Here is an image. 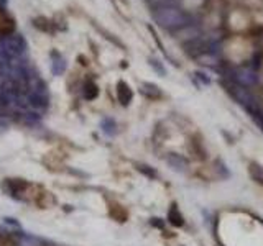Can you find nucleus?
I'll return each instance as SVG.
<instances>
[{
	"instance_id": "nucleus-5",
	"label": "nucleus",
	"mask_w": 263,
	"mask_h": 246,
	"mask_svg": "<svg viewBox=\"0 0 263 246\" xmlns=\"http://www.w3.org/2000/svg\"><path fill=\"white\" fill-rule=\"evenodd\" d=\"M199 37H201L199 28H198V27H193V25H188V27L178 30V33H176V38H178L179 41H183L184 44L189 43V41L198 40Z\"/></svg>"
},
{
	"instance_id": "nucleus-2",
	"label": "nucleus",
	"mask_w": 263,
	"mask_h": 246,
	"mask_svg": "<svg viewBox=\"0 0 263 246\" xmlns=\"http://www.w3.org/2000/svg\"><path fill=\"white\" fill-rule=\"evenodd\" d=\"M27 43L20 35H7V37L0 38V53L7 56L8 59L18 58L20 54L25 53Z\"/></svg>"
},
{
	"instance_id": "nucleus-1",
	"label": "nucleus",
	"mask_w": 263,
	"mask_h": 246,
	"mask_svg": "<svg viewBox=\"0 0 263 246\" xmlns=\"http://www.w3.org/2000/svg\"><path fill=\"white\" fill-rule=\"evenodd\" d=\"M153 18L164 30H181L191 25V17L181 8L173 5H161L153 12Z\"/></svg>"
},
{
	"instance_id": "nucleus-15",
	"label": "nucleus",
	"mask_w": 263,
	"mask_h": 246,
	"mask_svg": "<svg viewBox=\"0 0 263 246\" xmlns=\"http://www.w3.org/2000/svg\"><path fill=\"white\" fill-rule=\"evenodd\" d=\"M148 63H150V66H152V68H153L155 71H157V73H158L159 76H166V69L163 68V64L159 63L158 59L150 58V59H148Z\"/></svg>"
},
{
	"instance_id": "nucleus-6",
	"label": "nucleus",
	"mask_w": 263,
	"mask_h": 246,
	"mask_svg": "<svg viewBox=\"0 0 263 246\" xmlns=\"http://www.w3.org/2000/svg\"><path fill=\"white\" fill-rule=\"evenodd\" d=\"M117 97H118V102H120L122 105H128L133 99V92L130 89V85L127 84V82L120 81L117 84Z\"/></svg>"
},
{
	"instance_id": "nucleus-11",
	"label": "nucleus",
	"mask_w": 263,
	"mask_h": 246,
	"mask_svg": "<svg viewBox=\"0 0 263 246\" xmlns=\"http://www.w3.org/2000/svg\"><path fill=\"white\" fill-rule=\"evenodd\" d=\"M142 92L147 97H150V99H158V97H161V90H159V87L157 84H152V82H143Z\"/></svg>"
},
{
	"instance_id": "nucleus-7",
	"label": "nucleus",
	"mask_w": 263,
	"mask_h": 246,
	"mask_svg": "<svg viewBox=\"0 0 263 246\" xmlns=\"http://www.w3.org/2000/svg\"><path fill=\"white\" fill-rule=\"evenodd\" d=\"M168 222L171 223L173 227H183V225H184L183 213L179 212V208L174 204L171 205V208H169V212H168Z\"/></svg>"
},
{
	"instance_id": "nucleus-8",
	"label": "nucleus",
	"mask_w": 263,
	"mask_h": 246,
	"mask_svg": "<svg viewBox=\"0 0 263 246\" xmlns=\"http://www.w3.org/2000/svg\"><path fill=\"white\" fill-rule=\"evenodd\" d=\"M66 71V61L63 56L53 54V63H51V73L54 76H61Z\"/></svg>"
},
{
	"instance_id": "nucleus-3",
	"label": "nucleus",
	"mask_w": 263,
	"mask_h": 246,
	"mask_svg": "<svg viewBox=\"0 0 263 246\" xmlns=\"http://www.w3.org/2000/svg\"><path fill=\"white\" fill-rule=\"evenodd\" d=\"M230 79L237 85L252 87L259 82V73H257L255 68H234L230 69Z\"/></svg>"
},
{
	"instance_id": "nucleus-10",
	"label": "nucleus",
	"mask_w": 263,
	"mask_h": 246,
	"mask_svg": "<svg viewBox=\"0 0 263 246\" xmlns=\"http://www.w3.org/2000/svg\"><path fill=\"white\" fill-rule=\"evenodd\" d=\"M249 174H250V177L254 179L257 184L263 186V166H262V164H259V163H250Z\"/></svg>"
},
{
	"instance_id": "nucleus-14",
	"label": "nucleus",
	"mask_w": 263,
	"mask_h": 246,
	"mask_svg": "<svg viewBox=\"0 0 263 246\" xmlns=\"http://www.w3.org/2000/svg\"><path fill=\"white\" fill-rule=\"evenodd\" d=\"M215 171H217L219 176H220V177H224V179H227V177L230 176L229 169H227V166L224 164V161H220V160L215 161Z\"/></svg>"
},
{
	"instance_id": "nucleus-9",
	"label": "nucleus",
	"mask_w": 263,
	"mask_h": 246,
	"mask_svg": "<svg viewBox=\"0 0 263 246\" xmlns=\"http://www.w3.org/2000/svg\"><path fill=\"white\" fill-rule=\"evenodd\" d=\"M17 246H45L43 240H40L32 235H20L17 240Z\"/></svg>"
},
{
	"instance_id": "nucleus-4",
	"label": "nucleus",
	"mask_w": 263,
	"mask_h": 246,
	"mask_svg": "<svg viewBox=\"0 0 263 246\" xmlns=\"http://www.w3.org/2000/svg\"><path fill=\"white\" fill-rule=\"evenodd\" d=\"M164 161H166V164L174 172L183 174V172H188V169H189V161L183 155H178V153H169V155H166V158H164Z\"/></svg>"
},
{
	"instance_id": "nucleus-17",
	"label": "nucleus",
	"mask_w": 263,
	"mask_h": 246,
	"mask_svg": "<svg viewBox=\"0 0 263 246\" xmlns=\"http://www.w3.org/2000/svg\"><path fill=\"white\" fill-rule=\"evenodd\" d=\"M194 79H199V81L203 82V84H206V85L210 84V79L208 78V74H206V73H201V71L194 73Z\"/></svg>"
},
{
	"instance_id": "nucleus-19",
	"label": "nucleus",
	"mask_w": 263,
	"mask_h": 246,
	"mask_svg": "<svg viewBox=\"0 0 263 246\" xmlns=\"http://www.w3.org/2000/svg\"><path fill=\"white\" fill-rule=\"evenodd\" d=\"M152 225L158 228H163V222H159V218H152Z\"/></svg>"
},
{
	"instance_id": "nucleus-20",
	"label": "nucleus",
	"mask_w": 263,
	"mask_h": 246,
	"mask_svg": "<svg viewBox=\"0 0 263 246\" xmlns=\"http://www.w3.org/2000/svg\"><path fill=\"white\" fill-rule=\"evenodd\" d=\"M7 3V0H0V5H5Z\"/></svg>"
},
{
	"instance_id": "nucleus-16",
	"label": "nucleus",
	"mask_w": 263,
	"mask_h": 246,
	"mask_svg": "<svg viewBox=\"0 0 263 246\" xmlns=\"http://www.w3.org/2000/svg\"><path fill=\"white\" fill-rule=\"evenodd\" d=\"M138 171L143 172L148 177H157V172H155L150 166H145V164H138Z\"/></svg>"
},
{
	"instance_id": "nucleus-18",
	"label": "nucleus",
	"mask_w": 263,
	"mask_h": 246,
	"mask_svg": "<svg viewBox=\"0 0 263 246\" xmlns=\"http://www.w3.org/2000/svg\"><path fill=\"white\" fill-rule=\"evenodd\" d=\"M3 222H5V223H8V225H12V227H17V228L20 227L18 222H15L13 218H8V217H7V218H3Z\"/></svg>"
},
{
	"instance_id": "nucleus-12",
	"label": "nucleus",
	"mask_w": 263,
	"mask_h": 246,
	"mask_svg": "<svg viewBox=\"0 0 263 246\" xmlns=\"http://www.w3.org/2000/svg\"><path fill=\"white\" fill-rule=\"evenodd\" d=\"M97 94H99V89H97L96 82L87 81L86 84H84V89H82V95H84V99L92 100V99H96Z\"/></svg>"
},
{
	"instance_id": "nucleus-13",
	"label": "nucleus",
	"mask_w": 263,
	"mask_h": 246,
	"mask_svg": "<svg viewBox=\"0 0 263 246\" xmlns=\"http://www.w3.org/2000/svg\"><path fill=\"white\" fill-rule=\"evenodd\" d=\"M101 128H102V131L109 136H113L117 133V123L113 119H104L101 122Z\"/></svg>"
}]
</instances>
